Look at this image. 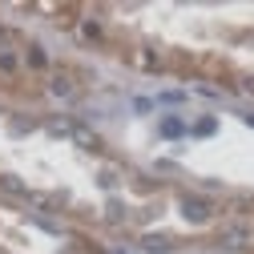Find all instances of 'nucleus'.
<instances>
[{"label":"nucleus","mask_w":254,"mask_h":254,"mask_svg":"<svg viewBox=\"0 0 254 254\" xmlns=\"http://www.w3.org/2000/svg\"><path fill=\"white\" fill-rule=\"evenodd\" d=\"M178 206H182V214H186L190 222H206V218H210V202H206V198H190V194H186Z\"/></svg>","instance_id":"obj_1"},{"label":"nucleus","mask_w":254,"mask_h":254,"mask_svg":"<svg viewBox=\"0 0 254 254\" xmlns=\"http://www.w3.org/2000/svg\"><path fill=\"white\" fill-rule=\"evenodd\" d=\"M73 141L77 145H85V149H101V141H97V133H93V129H85V125H73Z\"/></svg>","instance_id":"obj_2"},{"label":"nucleus","mask_w":254,"mask_h":254,"mask_svg":"<svg viewBox=\"0 0 254 254\" xmlns=\"http://www.w3.org/2000/svg\"><path fill=\"white\" fill-rule=\"evenodd\" d=\"M141 250H149V254H170V238H166V234H145V238H141Z\"/></svg>","instance_id":"obj_3"},{"label":"nucleus","mask_w":254,"mask_h":254,"mask_svg":"<svg viewBox=\"0 0 254 254\" xmlns=\"http://www.w3.org/2000/svg\"><path fill=\"white\" fill-rule=\"evenodd\" d=\"M222 242H226V246H250V234H246V230H226Z\"/></svg>","instance_id":"obj_4"},{"label":"nucleus","mask_w":254,"mask_h":254,"mask_svg":"<svg viewBox=\"0 0 254 254\" xmlns=\"http://www.w3.org/2000/svg\"><path fill=\"white\" fill-rule=\"evenodd\" d=\"M53 93L57 97H73V81L69 77H53Z\"/></svg>","instance_id":"obj_5"},{"label":"nucleus","mask_w":254,"mask_h":254,"mask_svg":"<svg viewBox=\"0 0 254 254\" xmlns=\"http://www.w3.org/2000/svg\"><path fill=\"white\" fill-rule=\"evenodd\" d=\"M28 65H37V69H41V65H49V57H45V49H41V45L28 49Z\"/></svg>","instance_id":"obj_6"},{"label":"nucleus","mask_w":254,"mask_h":254,"mask_svg":"<svg viewBox=\"0 0 254 254\" xmlns=\"http://www.w3.org/2000/svg\"><path fill=\"white\" fill-rule=\"evenodd\" d=\"M16 69V57L12 53H0V73H12Z\"/></svg>","instance_id":"obj_7"},{"label":"nucleus","mask_w":254,"mask_h":254,"mask_svg":"<svg viewBox=\"0 0 254 254\" xmlns=\"http://www.w3.org/2000/svg\"><path fill=\"white\" fill-rule=\"evenodd\" d=\"M162 133H166V137H178V133H182V125H178V121H174V117H170V121H166V125H162Z\"/></svg>","instance_id":"obj_8"}]
</instances>
